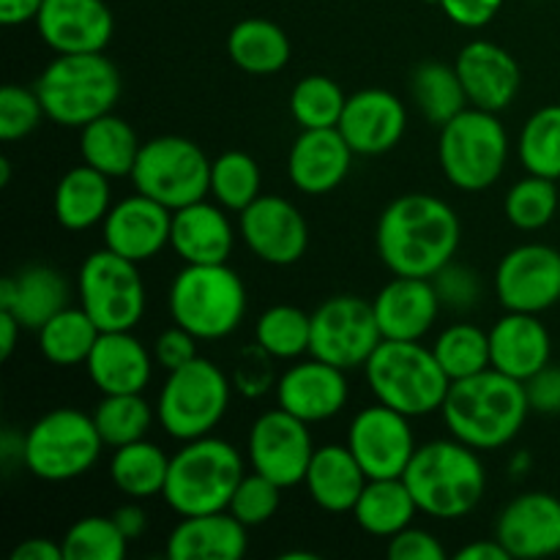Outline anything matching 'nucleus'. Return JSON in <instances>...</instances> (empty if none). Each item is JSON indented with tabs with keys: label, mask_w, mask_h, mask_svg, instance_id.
Returning a JSON list of instances; mask_svg holds the SVG:
<instances>
[{
	"label": "nucleus",
	"mask_w": 560,
	"mask_h": 560,
	"mask_svg": "<svg viewBox=\"0 0 560 560\" xmlns=\"http://www.w3.org/2000/svg\"><path fill=\"white\" fill-rule=\"evenodd\" d=\"M350 397L348 377L339 366L310 355L277 377V405L306 424H320L345 410Z\"/></svg>",
	"instance_id": "obj_18"
},
{
	"label": "nucleus",
	"mask_w": 560,
	"mask_h": 560,
	"mask_svg": "<svg viewBox=\"0 0 560 560\" xmlns=\"http://www.w3.org/2000/svg\"><path fill=\"white\" fill-rule=\"evenodd\" d=\"M386 556L392 560H446V547L438 541V536H432L430 530L413 528L408 525L405 530L394 534L388 539Z\"/></svg>",
	"instance_id": "obj_50"
},
{
	"label": "nucleus",
	"mask_w": 560,
	"mask_h": 560,
	"mask_svg": "<svg viewBox=\"0 0 560 560\" xmlns=\"http://www.w3.org/2000/svg\"><path fill=\"white\" fill-rule=\"evenodd\" d=\"M131 180L140 195L178 211L211 195V159L186 137H153L142 142Z\"/></svg>",
	"instance_id": "obj_11"
},
{
	"label": "nucleus",
	"mask_w": 560,
	"mask_h": 560,
	"mask_svg": "<svg viewBox=\"0 0 560 560\" xmlns=\"http://www.w3.org/2000/svg\"><path fill=\"white\" fill-rule=\"evenodd\" d=\"M170 246L180 260L191 266L228 262L235 246V230L228 219V208L219 206L217 200H200L173 211Z\"/></svg>",
	"instance_id": "obj_27"
},
{
	"label": "nucleus",
	"mask_w": 560,
	"mask_h": 560,
	"mask_svg": "<svg viewBox=\"0 0 560 560\" xmlns=\"http://www.w3.org/2000/svg\"><path fill=\"white\" fill-rule=\"evenodd\" d=\"M69 306V282L58 268L33 262L0 282V310L11 312L22 328L38 331L49 317Z\"/></svg>",
	"instance_id": "obj_30"
},
{
	"label": "nucleus",
	"mask_w": 560,
	"mask_h": 560,
	"mask_svg": "<svg viewBox=\"0 0 560 560\" xmlns=\"http://www.w3.org/2000/svg\"><path fill=\"white\" fill-rule=\"evenodd\" d=\"M137 266L107 246L91 252L80 266V306L102 331H131L145 315V284Z\"/></svg>",
	"instance_id": "obj_12"
},
{
	"label": "nucleus",
	"mask_w": 560,
	"mask_h": 560,
	"mask_svg": "<svg viewBox=\"0 0 560 560\" xmlns=\"http://www.w3.org/2000/svg\"><path fill=\"white\" fill-rule=\"evenodd\" d=\"M350 514L364 534L392 539L394 534L413 525L419 506L405 479H370Z\"/></svg>",
	"instance_id": "obj_35"
},
{
	"label": "nucleus",
	"mask_w": 560,
	"mask_h": 560,
	"mask_svg": "<svg viewBox=\"0 0 560 560\" xmlns=\"http://www.w3.org/2000/svg\"><path fill=\"white\" fill-rule=\"evenodd\" d=\"M503 213L517 230L534 233L547 228L558 213V186L552 178L528 173L503 197Z\"/></svg>",
	"instance_id": "obj_45"
},
{
	"label": "nucleus",
	"mask_w": 560,
	"mask_h": 560,
	"mask_svg": "<svg viewBox=\"0 0 560 560\" xmlns=\"http://www.w3.org/2000/svg\"><path fill=\"white\" fill-rule=\"evenodd\" d=\"M463 238L457 211L424 191L397 197L381 213L375 233L377 255L394 277L432 279L454 260Z\"/></svg>",
	"instance_id": "obj_1"
},
{
	"label": "nucleus",
	"mask_w": 560,
	"mask_h": 560,
	"mask_svg": "<svg viewBox=\"0 0 560 560\" xmlns=\"http://www.w3.org/2000/svg\"><path fill=\"white\" fill-rule=\"evenodd\" d=\"M142 142L120 115L107 113L80 129L82 162L109 178H126L135 170Z\"/></svg>",
	"instance_id": "obj_33"
},
{
	"label": "nucleus",
	"mask_w": 560,
	"mask_h": 560,
	"mask_svg": "<svg viewBox=\"0 0 560 560\" xmlns=\"http://www.w3.org/2000/svg\"><path fill=\"white\" fill-rule=\"evenodd\" d=\"M170 317L200 342L224 339L246 315L244 279L228 262L191 266L186 262L170 284Z\"/></svg>",
	"instance_id": "obj_7"
},
{
	"label": "nucleus",
	"mask_w": 560,
	"mask_h": 560,
	"mask_svg": "<svg viewBox=\"0 0 560 560\" xmlns=\"http://www.w3.org/2000/svg\"><path fill=\"white\" fill-rule=\"evenodd\" d=\"M353 156L339 129H301L288 153L290 184L310 197L328 195L345 184Z\"/></svg>",
	"instance_id": "obj_24"
},
{
	"label": "nucleus",
	"mask_w": 560,
	"mask_h": 560,
	"mask_svg": "<svg viewBox=\"0 0 560 560\" xmlns=\"http://www.w3.org/2000/svg\"><path fill=\"white\" fill-rule=\"evenodd\" d=\"M558 556H560V552H558Z\"/></svg>",
	"instance_id": "obj_61"
},
{
	"label": "nucleus",
	"mask_w": 560,
	"mask_h": 560,
	"mask_svg": "<svg viewBox=\"0 0 560 560\" xmlns=\"http://www.w3.org/2000/svg\"><path fill=\"white\" fill-rule=\"evenodd\" d=\"M432 284H435L441 306H446V310L465 312L479 304L481 299V277L465 262H446L432 277Z\"/></svg>",
	"instance_id": "obj_49"
},
{
	"label": "nucleus",
	"mask_w": 560,
	"mask_h": 560,
	"mask_svg": "<svg viewBox=\"0 0 560 560\" xmlns=\"http://www.w3.org/2000/svg\"><path fill=\"white\" fill-rule=\"evenodd\" d=\"M244 476V457L233 443L213 435L197 438L170 457L162 498L178 517L224 512Z\"/></svg>",
	"instance_id": "obj_4"
},
{
	"label": "nucleus",
	"mask_w": 560,
	"mask_h": 560,
	"mask_svg": "<svg viewBox=\"0 0 560 560\" xmlns=\"http://www.w3.org/2000/svg\"><path fill=\"white\" fill-rule=\"evenodd\" d=\"M246 452H249L252 470L290 490L295 485H304L315 443H312L310 424L277 405L255 419Z\"/></svg>",
	"instance_id": "obj_14"
},
{
	"label": "nucleus",
	"mask_w": 560,
	"mask_h": 560,
	"mask_svg": "<svg viewBox=\"0 0 560 560\" xmlns=\"http://www.w3.org/2000/svg\"><path fill=\"white\" fill-rule=\"evenodd\" d=\"M20 331H22V323L16 320L11 312L0 310V359L3 361L11 359V353H14Z\"/></svg>",
	"instance_id": "obj_58"
},
{
	"label": "nucleus",
	"mask_w": 560,
	"mask_h": 560,
	"mask_svg": "<svg viewBox=\"0 0 560 560\" xmlns=\"http://www.w3.org/2000/svg\"><path fill=\"white\" fill-rule=\"evenodd\" d=\"M170 457L151 441H135L115 448L109 459V479L129 501H148L164 492Z\"/></svg>",
	"instance_id": "obj_36"
},
{
	"label": "nucleus",
	"mask_w": 560,
	"mask_h": 560,
	"mask_svg": "<svg viewBox=\"0 0 560 560\" xmlns=\"http://www.w3.org/2000/svg\"><path fill=\"white\" fill-rule=\"evenodd\" d=\"M282 490L284 487H279L277 481L252 470V474H246L244 479H241V485L235 487L228 512L233 514L235 520H241L246 528L266 525L268 520L279 512V506H282Z\"/></svg>",
	"instance_id": "obj_47"
},
{
	"label": "nucleus",
	"mask_w": 560,
	"mask_h": 560,
	"mask_svg": "<svg viewBox=\"0 0 560 560\" xmlns=\"http://www.w3.org/2000/svg\"><path fill=\"white\" fill-rule=\"evenodd\" d=\"M441 413L452 438L476 452H495L520 435L530 405L525 383L490 366L479 375L452 381Z\"/></svg>",
	"instance_id": "obj_2"
},
{
	"label": "nucleus",
	"mask_w": 560,
	"mask_h": 560,
	"mask_svg": "<svg viewBox=\"0 0 560 560\" xmlns=\"http://www.w3.org/2000/svg\"><path fill=\"white\" fill-rule=\"evenodd\" d=\"M241 238L257 260L268 266H293L306 255L310 224L290 200L260 195L241 211Z\"/></svg>",
	"instance_id": "obj_17"
},
{
	"label": "nucleus",
	"mask_w": 560,
	"mask_h": 560,
	"mask_svg": "<svg viewBox=\"0 0 560 560\" xmlns=\"http://www.w3.org/2000/svg\"><path fill=\"white\" fill-rule=\"evenodd\" d=\"M246 530L249 528L228 509L180 517V523L170 530L164 556L170 560H238L249 547Z\"/></svg>",
	"instance_id": "obj_28"
},
{
	"label": "nucleus",
	"mask_w": 560,
	"mask_h": 560,
	"mask_svg": "<svg viewBox=\"0 0 560 560\" xmlns=\"http://www.w3.org/2000/svg\"><path fill=\"white\" fill-rule=\"evenodd\" d=\"M11 180V162L9 159H0V186H9Z\"/></svg>",
	"instance_id": "obj_59"
},
{
	"label": "nucleus",
	"mask_w": 560,
	"mask_h": 560,
	"mask_svg": "<svg viewBox=\"0 0 560 560\" xmlns=\"http://www.w3.org/2000/svg\"><path fill=\"white\" fill-rule=\"evenodd\" d=\"M517 153L528 173L560 180V104H547L525 120Z\"/></svg>",
	"instance_id": "obj_42"
},
{
	"label": "nucleus",
	"mask_w": 560,
	"mask_h": 560,
	"mask_svg": "<svg viewBox=\"0 0 560 560\" xmlns=\"http://www.w3.org/2000/svg\"><path fill=\"white\" fill-rule=\"evenodd\" d=\"M33 88L52 124L82 129L115 109L120 98V71L104 52L58 55Z\"/></svg>",
	"instance_id": "obj_5"
},
{
	"label": "nucleus",
	"mask_w": 560,
	"mask_h": 560,
	"mask_svg": "<svg viewBox=\"0 0 560 560\" xmlns=\"http://www.w3.org/2000/svg\"><path fill=\"white\" fill-rule=\"evenodd\" d=\"M255 345L268 359L299 361L301 355L310 353L312 315L293 304L271 306L257 317Z\"/></svg>",
	"instance_id": "obj_39"
},
{
	"label": "nucleus",
	"mask_w": 560,
	"mask_h": 560,
	"mask_svg": "<svg viewBox=\"0 0 560 560\" xmlns=\"http://www.w3.org/2000/svg\"><path fill=\"white\" fill-rule=\"evenodd\" d=\"M438 5L454 25L476 31L495 20L498 11L503 9V0H438Z\"/></svg>",
	"instance_id": "obj_53"
},
{
	"label": "nucleus",
	"mask_w": 560,
	"mask_h": 560,
	"mask_svg": "<svg viewBox=\"0 0 560 560\" xmlns=\"http://www.w3.org/2000/svg\"><path fill=\"white\" fill-rule=\"evenodd\" d=\"M525 394H528L530 413L560 416V366L552 361L541 366L525 381Z\"/></svg>",
	"instance_id": "obj_52"
},
{
	"label": "nucleus",
	"mask_w": 560,
	"mask_h": 560,
	"mask_svg": "<svg viewBox=\"0 0 560 560\" xmlns=\"http://www.w3.org/2000/svg\"><path fill=\"white\" fill-rule=\"evenodd\" d=\"M432 353L452 381L479 375L492 366L490 331L476 323H454L438 334Z\"/></svg>",
	"instance_id": "obj_40"
},
{
	"label": "nucleus",
	"mask_w": 560,
	"mask_h": 560,
	"mask_svg": "<svg viewBox=\"0 0 560 560\" xmlns=\"http://www.w3.org/2000/svg\"><path fill=\"white\" fill-rule=\"evenodd\" d=\"M66 560H124L129 539L113 517H82L60 539Z\"/></svg>",
	"instance_id": "obj_46"
},
{
	"label": "nucleus",
	"mask_w": 560,
	"mask_h": 560,
	"mask_svg": "<svg viewBox=\"0 0 560 560\" xmlns=\"http://www.w3.org/2000/svg\"><path fill=\"white\" fill-rule=\"evenodd\" d=\"M109 175L98 173L91 164L82 162L80 167H71L55 186L52 211L63 230L82 233V230L96 228L104 222L113 208V189H109Z\"/></svg>",
	"instance_id": "obj_32"
},
{
	"label": "nucleus",
	"mask_w": 560,
	"mask_h": 560,
	"mask_svg": "<svg viewBox=\"0 0 560 560\" xmlns=\"http://www.w3.org/2000/svg\"><path fill=\"white\" fill-rule=\"evenodd\" d=\"M383 342L372 301L361 295H334L312 312L310 355L339 366L359 370Z\"/></svg>",
	"instance_id": "obj_13"
},
{
	"label": "nucleus",
	"mask_w": 560,
	"mask_h": 560,
	"mask_svg": "<svg viewBox=\"0 0 560 560\" xmlns=\"http://www.w3.org/2000/svg\"><path fill=\"white\" fill-rule=\"evenodd\" d=\"M290 38L277 22L249 16L241 20L228 36V55L241 71L255 77H268L290 63Z\"/></svg>",
	"instance_id": "obj_34"
},
{
	"label": "nucleus",
	"mask_w": 560,
	"mask_h": 560,
	"mask_svg": "<svg viewBox=\"0 0 560 560\" xmlns=\"http://www.w3.org/2000/svg\"><path fill=\"white\" fill-rule=\"evenodd\" d=\"M47 118L36 88L5 85L0 91V140L14 142L33 135Z\"/></svg>",
	"instance_id": "obj_48"
},
{
	"label": "nucleus",
	"mask_w": 560,
	"mask_h": 560,
	"mask_svg": "<svg viewBox=\"0 0 560 560\" xmlns=\"http://www.w3.org/2000/svg\"><path fill=\"white\" fill-rule=\"evenodd\" d=\"M402 479L419 512L435 520L468 517L487 490V468L479 452L457 438L416 448Z\"/></svg>",
	"instance_id": "obj_3"
},
{
	"label": "nucleus",
	"mask_w": 560,
	"mask_h": 560,
	"mask_svg": "<svg viewBox=\"0 0 560 560\" xmlns=\"http://www.w3.org/2000/svg\"><path fill=\"white\" fill-rule=\"evenodd\" d=\"M102 328L82 306H66L38 328V350L55 366L85 364Z\"/></svg>",
	"instance_id": "obj_38"
},
{
	"label": "nucleus",
	"mask_w": 560,
	"mask_h": 560,
	"mask_svg": "<svg viewBox=\"0 0 560 560\" xmlns=\"http://www.w3.org/2000/svg\"><path fill=\"white\" fill-rule=\"evenodd\" d=\"M410 96L427 124L443 126L470 107L457 69L441 60H424L410 74Z\"/></svg>",
	"instance_id": "obj_37"
},
{
	"label": "nucleus",
	"mask_w": 560,
	"mask_h": 560,
	"mask_svg": "<svg viewBox=\"0 0 560 560\" xmlns=\"http://www.w3.org/2000/svg\"><path fill=\"white\" fill-rule=\"evenodd\" d=\"M282 560H317L315 552H282Z\"/></svg>",
	"instance_id": "obj_60"
},
{
	"label": "nucleus",
	"mask_w": 560,
	"mask_h": 560,
	"mask_svg": "<svg viewBox=\"0 0 560 560\" xmlns=\"http://www.w3.org/2000/svg\"><path fill=\"white\" fill-rule=\"evenodd\" d=\"M438 162L454 189L474 195L495 186L509 162V135L498 113L465 107L443 124Z\"/></svg>",
	"instance_id": "obj_8"
},
{
	"label": "nucleus",
	"mask_w": 560,
	"mask_h": 560,
	"mask_svg": "<svg viewBox=\"0 0 560 560\" xmlns=\"http://www.w3.org/2000/svg\"><path fill=\"white\" fill-rule=\"evenodd\" d=\"M372 310L383 339L421 342L432 331L443 306L432 279L394 277L372 299Z\"/></svg>",
	"instance_id": "obj_25"
},
{
	"label": "nucleus",
	"mask_w": 560,
	"mask_h": 560,
	"mask_svg": "<svg viewBox=\"0 0 560 560\" xmlns=\"http://www.w3.org/2000/svg\"><path fill=\"white\" fill-rule=\"evenodd\" d=\"M44 0H0V22L9 27L36 22Z\"/></svg>",
	"instance_id": "obj_56"
},
{
	"label": "nucleus",
	"mask_w": 560,
	"mask_h": 560,
	"mask_svg": "<svg viewBox=\"0 0 560 560\" xmlns=\"http://www.w3.org/2000/svg\"><path fill=\"white\" fill-rule=\"evenodd\" d=\"M492 370L525 383L530 375L550 364L552 337L539 315L528 312H506L490 328Z\"/></svg>",
	"instance_id": "obj_26"
},
{
	"label": "nucleus",
	"mask_w": 560,
	"mask_h": 560,
	"mask_svg": "<svg viewBox=\"0 0 560 560\" xmlns=\"http://www.w3.org/2000/svg\"><path fill=\"white\" fill-rule=\"evenodd\" d=\"M506 312L541 315L560 301V252L547 244H523L501 257L492 277Z\"/></svg>",
	"instance_id": "obj_16"
},
{
	"label": "nucleus",
	"mask_w": 560,
	"mask_h": 560,
	"mask_svg": "<svg viewBox=\"0 0 560 560\" xmlns=\"http://www.w3.org/2000/svg\"><path fill=\"white\" fill-rule=\"evenodd\" d=\"M370 476L364 474V468L359 465V459L353 457L350 446H320L312 454L310 470H306V492H310L312 501L323 509V512L331 514H345L353 512L355 501L364 492Z\"/></svg>",
	"instance_id": "obj_31"
},
{
	"label": "nucleus",
	"mask_w": 560,
	"mask_h": 560,
	"mask_svg": "<svg viewBox=\"0 0 560 560\" xmlns=\"http://www.w3.org/2000/svg\"><path fill=\"white\" fill-rule=\"evenodd\" d=\"M454 69L463 80L470 107L490 109V113L506 109L523 85V69L514 55L501 44L485 38L465 44L454 60Z\"/></svg>",
	"instance_id": "obj_22"
},
{
	"label": "nucleus",
	"mask_w": 560,
	"mask_h": 560,
	"mask_svg": "<svg viewBox=\"0 0 560 560\" xmlns=\"http://www.w3.org/2000/svg\"><path fill=\"white\" fill-rule=\"evenodd\" d=\"M104 441L93 416L77 408H55L25 432V465L36 479L74 481L102 457Z\"/></svg>",
	"instance_id": "obj_10"
},
{
	"label": "nucleus",
	"mask_w": 560,
	"mask_h": 560,
	"mask_svg": "<svg viewBox=\"0 0 560 560\" xmlns=\"http://www.w3.org/2000/svg\"><path fill=\"white\" fill-rule=\"evenodd\" d=\"M364 372L377 402L410 419L438 413L452 386V377L438 364L432 348L402 339H383L364 364Z\"/></svg>",
	"instance_id": "obj_6"
},
{
	"label": "nucleus",
	"mask_w": 560,
	"mask_h": 560,
	"mask_svg": "<svg viewBox=\"0 0 560 560\" xmlns=\"http://www.w3.org/2000/svg\"><path fill=\"white\" fill-rule=\"evenodd\" d=\"M348 446L370 479H402L416 454L410 416L375 402L350 421Z\"/></svg>",
	"instance_id": "obj_15"
},
{
	"label": "nucleus",
	"mask_w": 560,
	"mask_h": 560,
	"mask_svg": "<svg viewBox=\"0 0 560 560\" xmlns=\"http://www.w3.org/2000/svg\"><path fill=\"white\" fill-rule=\"evenodd\" d=\"M113 520H115V525L124 530V536L129 541L140 539V536L145 534V528H148V514H145V509H142L137 501H129V503H124L120 509H115Z\"/></svg>",
	"instance_id": "obj_55"
},
{
	"label": "nucleus",
	"mask_w": 560,
	"mask_h": 560,
	"mask_svg": "<svg viewBox=\"0 0 560 560\" xmlns=\"http://www.w3.org/2000/svg\"><path fill=\"white\" fill-rule=\"evenodd\" d=\"M11 560H66V558H63V545H60V541L33 536V539L20 541V545L11 550Z\"/></svg>",
	"instance_id": "obj_54"
},
{
	"label": "nucleus",
	"mask_w": 560,
	"mask_h": 560,
	"mask_svg": "<svg viewBox=\"0 0 560 560\" xmlns=\"http://www.w3.org/2000/svg\"><path fill=\"white\" fill-rule=\"evenodd\" d=\"M197 342H200V339H197L195 334L186 331L184 326L175 323L173 328L159 334L156 345H153V359H156V364L164 366L167 372L180 370V366H186L189 361H195L197 355H200L197 353Z\"/></svg>",
	"instance_id": "obj_51"
},
{
	"label": "nucleus",
	"mask_w": 560,
	"mask_h": 560,
	"mask_svg": "<svg viewBox=\"0 0 560 560\" xmlns=\"http://www.w3.org/2000/svg\"><path fill=\"white\" fill-rule=\"evenodd\" d=\"M170 230L173 211L140 191L115 202L102 222L104 246L135 262L151 260L170 246Z\"/></svg>",
	"instance_id": "obj_23"
},
{
	"label": "nucleus",
	"mask_w": 560,
	"mask_h": 560,
	"mask_svg": "<svg viewBox=\"0 0 560 560\" xmlns=\"http://www.w3.org/2000/svg\"><path fill=\"white\" fill-rule=\"evenodd\" d=\"M495 539L512 558L536 560L560 552V501L550 492H523L501 509Z\"/></svg>",
	"instance_id": "obj_21"
},
{
	"label": "nucleus",
	"mask_w": 560,
	"mask_h": 560,
	"mask_svg": "<svg viewBox=\"0 0 560 560\" xmlns=\"http://www.w3.org/2000/svg\"><path fill=\"white\" fill-rule=\"evenodd\" d=\"M262 170L249 153L228 151L211 162V197L228 211L241 213L262 195Z\"/></svg>",
	"instance_id": "obj_43"
},
{
	"label": "nucleus",
	"mask_w": 560,
	"mask_h": 560,
	"mask_svg": "<svg viewBox=\"0 0 560 560\" xmlns=\"http://www.w3.org/2000/svg\"><path fill=\"white\" fill-rule=\"evenodd\" d=\"M457 560H512V556H509L506 547L492 536V539L465 545L463 550L457 552Z\"/></svg>",
	"instance_id": "obj_57"
},
{
	"label": "nucleus",
	"mask_w": 560,
	"mask_h": 560,
	"mask_svg": "<svg viewBox=\"0 0 560 560\" xmlns=\"http://www.w3.org/2000/svg\"><path fill=\"white\" fill-rule=\"evenodd\" d=\"M85 366L102 394H142L153 375L151 353L131 331H102Z\"/></svg>",
	"instance_id": "obj_29"
},
{
	"label": "nucleus",
	"mask_w": 560,
	"mask_h": 560,
	"mask_svg": "<svg viewBox=\"0 0 560 560\" xmlns=\"http://www.w3.org/2000/svg\"><path fill=\"white\" fill-rule=\"evenodd\" d=\"M36 27L58 55L104 52L113 42L115 20L104 0H44Z\"/></svg>",
	"instance_id": "obj_19"
},
{
	"label": "nucleus",
	"mask_w": 560,
	"mask_h": 560,
	"mask_svg": "<svg viewBox=\"0 0 560 560\" xmlns=\"http://www.w3.org/2000/svg\"><path fill=\"white\" fill-rule=\"evenodd\" d=\"M230 408V381L213 361L197 355L167 372L156 399V421L173 441H197L222 424Z\"/></svg>",
	"instance_id": "obj_9"
},
{
	"label": "nucleus",
	"mask_w": 560,
	"mask_h": 560,
	"mask_svg": "<svg viewBox=\"0 0 560 560\" xmlns=\"http://www.w3.org/2000/svg\"><path fill=\"white\" fill-rule=\"evenodd\" d=\"M93 421L104 446L118 448L142 441L153 424V408L142 394H102Z\"/></svg>",
	"instance_id": "obj_41"
},
{
	"label": "nucleus",
	"mask_w": 560,
	"mask_h": 560,
	"mask_svg": "<svg viewBox=\"0 0 560 560\" xmlns=\"http://www.w3.org/2000/svg\"><path fill=\"white\" fill-rule=\"evenodd\" d=\"M348 96L337 80L326 74H310L295 82L290 93V115L301 129H337Z\"/></svg>",
	"instance_id": "obj_44"
},
{
	"label": "nucleus",
	"mask_w": 560,
	"mask_h": 560,
	"mask_svg": "<svg viewBox=\"0 0 560 560\" xmlns=\"http://www.w3.org/2000/svg\"><path fill=\"white\" fill-rule=\"evenodd\" d=\"M339 135L348 140L355 156H383L394 151L408 129V109L402 98L383 88H364L348 96L339 118Z\"/></svg>",
	"instance_id": "obj_20"
}]
</instances>
